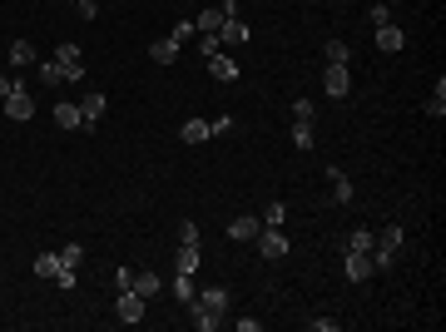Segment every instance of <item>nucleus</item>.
Returning <instances> with one entry per match:
<instances>
[{
  "label": "nucleus",
  "mask_w": 446,
  "mask_h": 332,
  "mask_svg": "<svg viewBox=\"0 0 446 332\" xmlns=\"http://www.w3.org/2000/svg\"><path fill=\"white\" fill-rule=\"evenodd\" d=\"M189 312H194V327L199 332H218L223 312H229V288H203V293H194Z\"/></svg>",
  "instance_id": "nucleus-1"
},
{
  "label": "nucleus",
  "mask_w": 446,
  "mask_h": 332,
  "mask_svg": "<svg viewBox=\"0 0 446 332\" xmlns=\"http://www.w3.org/2000/svg\"><path fill=\"white\" fill-rule=\"evenodd\" d=\"M402 238H407V233H402L397 224H392V229H382L377 243H372V268H387V263H392V258L402 253Z\"/></svg>",
  "instance_id": "nucleus-2"
},
{
  "label": "nucleus",
  "mask_w": 446,
  "mask_h": 332,
  "mask_svg": "<svg viewBox=\"0 0 446 332\" xmlns=\"http://www.w3.org/2000/svg\"><path fill=\"white\" fill-rule=\"evenodd\" d=\"M258 253L268 258V263H283L288 258V238H283V229H258Z\"/></svg>",
  "instance_id": "nucleus-3"
},
{
  "label": "nucleus",
  "mask_w": 446,
  "mask_h": 332,
  "mask_svg": "<svg viewBox=\"0 0 446 332\" xmlns=\"http://www.w3.org/2000/svg\"><path fill=\"white\" fill-rule=\"evenodd\" d=\"M55 65H60V75L65 80H85V60H80V45H60V50H55Z\"/></svg>",
  "instance_id": "nucleus-4"
},
{
  "label": "nucleus",
  "mask_w": 446,
  "mask_h": 332,
  "mask_svg": "<svg viewBox=\"0 0 446 332\" xmlns=\"http://www.w3.org/2000/svg\"><path fill=\"white\" fill-rule=\"evenodd\" d=\"M0 104H6V120H15V124L35 120V99H30V89H15V94H6Z\"/></svg>",
  "instance_id": "nucleus-5"
},
{
  "label": "nucleus",
  "mask_w": 446,
  "mask_h": 332,
  "mask_svg": "<svg viewBox=\"0 0 446 332\" xmlns=\"http://www.w3.org/2000/svg\"><path fill=\"white\" fill-rule=\"evenodd\" d=\"M115 312H120V322H144V298L134 293V288H124V293H115Z\"/></svg>",
  "instance_id": "nucleus-6"
},
{
  "label": "nucleus",
  "mask_w": 446,
  "mask_h": 332,
  "mask_svg": "<svg viewBox=\"0 0 446 332\" xmlns=\"http://www.w3.org/2000/svg\"><path fill=\"white\" fill-rule=\"evenodd\" d=\"M322 89H327L332 99H343V94L352 89V70H347V65H327V70H322Z\"/></svg>",
  "instance_id": "nucleus-7"
},
{
  "label": "nucleus",
  "mask_w": 446,
  "mask_h": 332,
  "mask_svg": "<svg viewBox=\"0 0 446 332\" xmlns=\"http://www.w3.org/2000/svg\"><path fill=\"white\" fill-rule=\"evenodd\" d=\"M104 104H109V99H104L99 89H89V94L80 99V129H94V124H99V115H104Z\"/></svg>",
  "instance_id": "nucleus-8"
},
{
  "label": "nucleus",
  "mask_w": 446,
  "mask_h": 332,
  "mask_svg": "<svg viewBox=\"0 0 446 332\" xmlns=\"http://www.w3.org/2000/svg\"><path fill=\"white\" fill-rule=\"evenodd\" d=\"M343 273H347L352 283H367L372 273H377V268H372V253H357V248H347V263H343Z\"/></svg>",
  "instance_id": "nucleus-9"
},
{
  "label": "nucleus",
  "mask_w": 446,
  "mask_h": 332,
  "mask_svg": "<svg viewBox=\"0 0 446 332\" xmlns=\"http://www.w3.org/2000/svg\"><path fill=\"white\" fill-rule=\"evenodd\" d=\"M208 75H213V80H223V85H233V80H238V60L218 50V55H208Z\"/></svg>",
  "instance_id": "nucleus-10"
},
{
  "label": "nucleus",
  "mask_w": 446,
  "mask_h": 332,
  "mask_svg": "<svg viewBox=\"0 0 446 332\" xmlns=\"http://www.w3.org/2000/svg\"><path fill=\"white\" fill-rule=\"evenodd\" d=\"M258 229H263V218H253V213H238L233 224H229V238H238V243H253V238H258Z\"/></svg>",
  "instance_id": "nucleus-11"
},
{
  "label": "nucleus",
  "mask_w": 446,
  "mask_h": 332,
  "mask_svg": "<svg viewBox=\"0 0 446 332\" xmlns=\"http://www.w3.org/2000/svg\"><path fill=\"white\" fill-rule=\"evenodd\" d=\"M248 40V25L238 20V15H223V25H218V45H243Z\"/></svg>",
  "instance_id": "nucleus-12"
},
{
  "label": "nucleus",
  "mask_w": 446,
  "mask_h": 332,
  "mask_svg": "<svg viewBox=\"0 0 446 332\" xmlns=\"http://www.w3.org/2000/svg\"><path fill=\"white\" fill-rule=\"evenodd\" d=\"M327 184H332V203H352V179L338 169V164L327 169Z\"/></svg>",
  "instance_id": "nucleus-13"
},
{
  "label": "nucleus",
  "mask_w": 446,
  "mask_h": 332,
  "mask_svg": "<svg viewBox=\"0 0 446 332\" xmlns=\"http://www.w3.org/2000/svg\"><path fill=\"white\" fill-rule=\"evenodd\" d=\"M377 50H387V55H397V50H407V35H402L397 25H377Z\"/></svg>",
  "instance_id": "nucleus-14"
},
{
  "label": "nucleus",
  "mask_w": 446,
  "mask_h": 332,
  "mask_svg": "<svg viewBox=\"0 0 446 332\" xmlns=\"http://www.w3.org/2000/svg\"><path fill=\"white\" fill-rule=\"evenodd\" d=\"M149 60H154V65H174V60H179V40H169V35L154 40V45H149Z\"/></svg>",
  "instance_id": "nucleus-15"
},
{
  "label": "nucleus",
  "mask_w": 446,
  "mask_h": 332,
  "mask_svg": "<svg viewBox=\"0 0 446 332\" xmlns=\"http://www.w3.org/2000/svg\"><path fill=\"white\" fill-rule=\"evenodd\" d=\"M218 25H223V6H208V10H199V20H194L199 35H218Z\"/></svg>",
  "instance_id": "nucleus-16"
},
{
  "label": "nucleus",
  "mask_w": 446,
  "mask_h": 332,
  "mask_svg": "<svg viewBox=\"0 0 446 332\" xmlns=\"http://www.w3.org/2000/svg\"><path fill=\"white\" fill-rule=\"evenodd\" d=\"M174 273H199V243H179V253H174Z\"/></svg>",
  "instance_id": "nucleus-17"
},
{
  "label": "nucleus",
  "mask_w": 446,
  "mask_h": 332,
  "mask_svg": "<svg viewBox=\"0 0 446 332\" xmlns=\"http://www.w3.org/2000/svg\"><path fill=\"white\" fill-rule=\"evenodd\" d=\"M169 293H174L179 303H194V293H199V288H194V273H174V283H169Z\"/></svg>",
  "instance_id": "nucleus-18"
},
{
  "label": "nucleus",
  "mask_w": 446,
  "mask_h": 332,
  "mask_svg": "<svg viewBox=\"0 0 446 332\" xmlns=\"http://www.w3.org/2000/svg\"><path fill=\"white\" fill-rule=\"evenodd\" d=\"M179 139H184V144H203V139H213V134H208V120H189V124L179 129Z\"/></svg>",
  "instance_id": "nucleus-19"
},
{
  "label": "nucleus",
  "mask_w": 446,
  "mask_h": 332,
  "mask_svg": "<svg viewBox=\"0 0 446 332\" xmlns=\"http://www.w3.org/2000/svg\"><path fill=\"white\" fill-rule=\"evenodd\" d=\"M129 288H134V293L149 303V298L159 293V273H134V283H129Z\"/></svg>",
  "instance_id": "nucleus-20"
},
{
  "label": "nucleus",
  "mask_w": 446,
  "mask_h": 332,
  "mask_svg": "<svg viewBox=\"0 0 446 332\" xmlns=\"http://www.w3.org/2000/svg\"><path fill=\"white\" fill-rule=\"evenodd\" d=\"M426 115H431V120H446V80H436L431 99H426Z\"/></svg>",
  "instance_id": "nucleus-21"
},
{
  "label": "nucleus",
  "mask_w": 446,
  "mask_h": 332,
  "mask_svg": "<svg viewBox=\"0 0 446 332\" xmlns=\"http://www.w3.org/2000/svg\"><path fill=\"white\" fill-rule=\"evenodd\" d=\"M283 218H288V203H283V199H273V203L263 208V229H283Z\"/></svg>",
  "instance_id": "nucleus-22"
},
{
  "label": "nucleus",
  "mask_w": 446,
  "mask_h": 332,
  "mask_svg": "<svg viewBox=\"0 0 446 332\" xmlns=\"http://www.w3.org/2000/svg\"><path fill=\"white\" fill-rule=\"evenodd\" d=\"M55 124L60 129H80V104H55Z\"/></svg>",
  "instance_id": "nucleus-23"
},
{
  "label": "nucleus",
  "mask_w": 446,
  "mask_h": 332,
  "mask_svg": "<svg viewBox=\"0 0 446 332\" xmlns=\"http://www.w3.org/2000/svg\"><path fill=\"white\" fill-rule=\"evenodd\" d=\"M60 273V253H35V278H55Z\"/></svg>",
  "instance_id": "nucleus-24"
},
{
  "label": "nucleus",
  "mask_w": 446,
  "mask_h": 332,
  "mask_svg": "<svg viewBox=\"0 0 446 332\" xmlns=\"http://www.w3.org/2000/svg\"><path fill=\"white\" fill-rule=\"evenodd\" d=\"M10 65H35V45L30 40H10Z\"/></svg>",
  "instance_id": "nucleus-25"
},
{
  "label": "nucleus",
  "mask_w": 446,
  "mask_h": 332,
  "mask_svg": "<svg viewBox=\"0 0 446 332\" xmlns=\"http://www.w3.org/2000/svg\"><path fill=\"white\" fill-rule=\"evenodd\" d=\"M322 55H327V65H347V55H352V50H347V40H327Z\"/></svg>",
  "instance_id": "nucleus-26"
},
{
  "label": "nucleus",
  "mask_w": 446,
  "mask_h": 332,
  "mask_svg": "<svg viewBox=\"0 0 446 332\" xmlns=\"http://www.w3.org/2000/svg\"><path fill=\"white\" fill-rule=\"evenodd\" d=\"M293 144L298 149H312L317 139H312V120H293Z\"/></svg>",
  "instance_id": "nucleus-27"
},
{
  "label": "nucleus",
  "mask_w": 446,
  "mask_h": 332,
  "mask_svg": "<svg viewBox=\"0 0 446 332\" xmlns=\"http://www.w3.org/2000/svg\"><path fill=\"white\" fill-rule=\"evenodd\" d=\"M372 243H377V233H367V229H352L347 233V248H357V253H372Z\"/></svg>",
  "instance_id": "nucleus-28"
},
{
  "label": "nucleus",
  "mask_w": 446,
  "mask_h": 332,
  "mask_svg": "<svg viewBox=\"0 0 446 332\" xmlns=\"http://www.w3.org/2000/svg\"><path fill=\"white\" fill-rule=\"evenodd\" d=\"M80 258H85L80 243H65V248H60V268H80Z\"/></svg>",
  "instance_id": "nucleus-29"
},
{
  "label": "nucleus",
  "mask_w": 446,
  "mask_h": 332,
  "mask_svg": "<svg viewBox=\"0 0 446 332\" xmlns=\"http://www.w3.org/2000/svg\"><path fill=\"white\" fill-rule=\"evenodd\" d=\"M40 85H65V75H60V65H55V60L40 65Z\"/></svg>",
  "instance_id": "nucleus-30"
},
{
  "label": "nucleus",
  "mask_w": 446,
  "mask_h": 332,
  "mask_svg": "<svg viewBox=\"0 0 446 332\" xmlns=\"http://www.w3.org/2000/svg\"><path fill=\"white\" fill-rule=\"evenodd\" d=\"M367 20H372V30H377V25H392V10H387V6H372Z\"/></svg>",
  "instance_id": "nucleus-31"
},
{
  "label": "nucleus",
  "mask_w": 446,
  "mask_h": 332,
  "mask_svg": "<svg viewBox=\"0 0 446 332\" xmlns=\"http://www.w3.org/2000/svg\"><path fill=\"white\" fill-rule=\"evenodd\" d=\"M308 327H312V332H338L343 322H338V317H308Z\"/></svg>",
  "instance_id": "nucleus-32"
},
{
  "label": "nucleus",
  "mask_w": 446,
  "mask_h": 332,
  "mask_svg": "<svg viewBox=\"0 0 446 332\" xmlns=\"http://www.w3.org/2000/svg\"><path fill=\"white\" fill-rule=\"evenodd\" d=\"M55 283H60V288H75V283H80V268H60V273H55Z\"/></svg>",
  "instance_id": "nucleus-33"
},
{
  "label": "nucleus",
  "mask_w": 446,
  "mask_h": 332,
  "mask_svg": "<svg viewBox=\"0 0 446 332\" xmlns=\"http://www.w3.org/2000/svg\"><path fill=\"white\" fill-rule=\"evenodd\" d=\"M169 40H179V45H184V40H194V20H179V25L169 30Z\"/></svg>",
  "instance_id": "nucleus-34"
},
{
  "label": "nucleus",
  "mask_w": 446,
  "mask_h": 332,
  "mask_svg": "<svg viewBox=\"0 0 446 332\" xmlns=\"http://www.w3.org/2000/svg\"><path fill=\"white\" fill-rule=\"evenodd\" d=\"M75 10H80V20H94L99 15V0H75Z\"/></svg>",
  "instance_id": "nucleus-35"
},
{
  "label": "nucleus",
  "mask_w": 446,
  "mask_h": 332,
  "mask_svg": "<svg viewBox=\"0 0 446 332\" xmlns=\"http://www.w3.org/2000/svg\"><path fill=\"white\" fill-rule=\"evenodd\" d=\"M229 129H233V120H229V115H218V120H208V134H213V139H218V134H229Z\"/></svg>",
  "instance_id": "nucleus-36"
},
{
  "label": "nucleus",
  "mask_w": 446,
  "mask_h": 332,
  "mask_svg": "<svg viewBox=\"0 0 446 332\" xmlns=\"http://www.w3.org/2000/svg\"><path fill=\"white\" fill-rule=\"evenodd\" d=\"M179 243H199V224H189V218H184V224H179Z\"/></svg>",
  "instance_id": "nucleus-37"
},
{
  "label": "nucleus",
  "mask_w": 446,
  "mask_h": 332,
  "mask_svg": "<svg viewBox=\"0 0 446 332\" xmlns=\"http://www.w3.org/2000/svg\"><path fill=\"white\" fill-rule=\"evenodd\" d=\"M293 120H312V99H293Z\"/></svg>",
  "instance_id": "nucleus-38"
},
{
  "label": "nucleus",
  "mask_w": 446,
  "mask_h": 332,
  "mask_svg": "<svg viewBox=\"0 0 446 332\" xmlns=\"http://www.w3.org/2000/svg\"><path fill=\"white\" fill-rule=\"evenodd\" d=\"M129 283H134V268H120V273H115V293H124Z\"/></svg>",
  "instance_id": "nucleus-39"
},
{
  "label": "nucleus",
  "mask_w": 446,
  "mask_h": 332,
  "mask_svg": "<svg viewBox=\"0 0 446 332\" xmlns=\"http://www.w3.org/2000/svg\"><path fill=\"white\" fill-rule=\"evenodd\" d=\"M199 55H203V60H208V55H218V35H203V40H199Z\"/></svg>",
  "instance_id": "nucleus-40"
},
{
  "label": "nucleus",
  "mask_w": 446,
  "mask_h": 332,
  "mask_svg": "<svg viewBox=\"0 0 446 332\" xmlns=\"http://www.w3.org/2000/svg\"><path fill=\"white\" fill-rule=\"evenodd\" d=\"M15 89H25V85H20V80H10V75H0V99L15 94Z\"/></svg>",
  "instance_id": "nucleus-41"
},
{
  "label": "nucleus",
  "mask_w": 446,
  "mask_h": 332,
  "mask_svg": "<svg viewBox=\"0 0 446 332\" xmlns=\"http://www.w3.org/2000/svg\"><path fill=\"white\" fill-rule=\"evenodd\" d=\"M238 332H263V317H238Z\"/></svg>",
  "instance_id": "nucleus-42"
},
{
  "label": "nucleus",
  "mask_w": 446,
  "mask_h": 332,
  "mask_svg": "<svg viewBox=\"0 0 446 332\" xmlns=\"http://www.w3.org/2000/svg\"><path fill=\"white\" fill-rule=\"evenodd\" d=\"M70 6H75V0H70Z\"/></svg>",
  "instance_id": "nucleus-43"
}]
</instances>
